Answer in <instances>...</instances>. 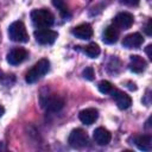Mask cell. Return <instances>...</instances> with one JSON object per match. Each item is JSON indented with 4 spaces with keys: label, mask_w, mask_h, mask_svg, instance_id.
<instances>
[{
    "label": "cell",
    "mask_w": 152,
    "mask_h": 152,
    "mask_svg": "<svg viewBox=\"0 0 152 152\" xmlns=\"http://www.w3.org/2000/svg\"><path fill=\"white\" fill-rule=\"evenodd\" d=\"M71 33L80 39H89L93 36V28H91V25L84 23V24H80L75 26L71 30Z\"/></svg>",
    "instance_id": "cell-11"
},
{
    "label": "cell",
    "mask_w": 152,
    "mask_h": 152,
    "mask_svg": "<svg viewBox=\"0 0 152 152\" xmlns=\"http://www.w3.org/2000/svg\"><path fill=\"white\" fill-rule=\"evenodd\" d=\"M110 94H112V97L114 99L116 106L120 109H127V108L131 107L132 99H131V96L128 94H126V93H124V91H121L119 89H114V88L110 91Z\"/></svg>",
    "instance_id": "cell-7"
},
{
    "label": "cell",
    "mask_w": 152,
    "mask_h": 152,
    "mask_svg": "<svg viewBox=\"0 0 152 152\" xmlns=\"http://www.w3.org/2000/svg\"><path fill=\"white\" fill-rule=\"evenodd\" d=\"M119 34H120L119 28L114 25H109L103 31V38L102 39L106 44H114V43H116V40L119 38Z\"/></svg>",
    "instance_id": "cell-13"
},
{
    "label": "cell",
    "mask_w": 152,
    "mask_h": 152,
    "mask_svg": "<svg viewBox=\"0 0 152 152\" xmlns=\"http://www.w3.org/2000/svg\"><path fill=\"white\" fill-rule=\"evenodd\" d=\"M151 49H152V45H151V44H150V45H147V48H146V53H147V56H148V58H150V59H152Z\"/></svg>",
    "instance_id": "cell-23"
},
{
    "label": "cell",
    "mask_w": 152,
    "mask_h": 152,
    "mask_svg": "<svg viewBox=\"0 0 152 152\" xmlns=\"http://www.w3.org/2000/svg\"><path fill=\"white\" fill-rule=\"evenodd\" d=\"M82 75H83V77H84L86 80H88V81H93L94 77H95V72H94V69H93L91 66H87V68L83 70Z\"/></svg>",
    "instance_id": "cell-20"
},
{
    "label": "cell",
    "mask_w": 152,
    "mask_h": 152,
    "mask_svg": "<svg viewBox=\"0 0 152 152\" xmlns=\"http://www.w3.org/2000/svg\"><path fill=\"white\" fill-rule=\"evenodd\" d=\"M140 0H120V2L127 5V6H137Z\"/></svg>",
    "instance_id": "cell-21"
},
{
    "label": "cell",
    "mask_w": 152,
    "mask_h": 152,
    "mask_svg": "<svg viewBox=\"0 0 152 152\" xmlns=\"http://www.w3.org/2000/svg\"><path fill=\"white\" fill-rule=\"evenodd\" d=\"M57 37H58V33L50 28H38L34 31L36 40L42 45H50L55 43Z\"/></svg>",
    "instance_id": "cell-5"
},
{
    "label": "cell",
    "mask_w": 152,
    "mask_h": 152,
    "mask_svg": "<svg viewBox=\"0 0 152 152\" xmlns=\"http://www.w3.org/2000/svg\"><path fill=\"white\" fill-rule=\"evenodd\" d=\"M69 145L74 148H82L88 144V135L87 133L81 129V128H76L72 129L70 135H69Z\"/></svg>",
    "instance_id": "cell-4"
},
{
    "label": "cell",
    "mask_w": 152,
    "mask_h": 152,
    "mask_svg": "<svg viewBox=\"0 0 152 152\" xmlns=\"http://www.w3.org/2000/svg\"><path fill=\"white\" fill-rule=\"evenodd\" d=\"M8 36L10 39L17 43H27L28 42V33L23 21L17 20L13 21L8 26Z\"/></svg>",
    "instance_id": "cell-3"
},
{
    "label": "cell",
    "mask_w": 152,
    "mask_h": 152,
    "mask_svg": "<svg viewBox=\"0 0 152 152\" xmlns=\"http://www.w3.org/2000/svg\"><path fill=\"white\" fill-rule=\"evenodd\" d=\"M144 43V38L140 33L134 32L131 34H127L122 40V46L127 49H137Z\"/></svg>",
    "instance_id": "cell-10"
},
{
    "label": "cell",
    "mask_w": 152,
    "mask_h": 152,
    "mask_svg": "<svg viewBox=\"0 0 152 152\" xmlns=\"http://www.w3.org/2000/svg\"><path fill=\"white\" fill-rule=\"evenodd\" d=\"M31 19L33 25L38 28H49L55 23L53 14L46 8H39V10L32 11Z\"/></svg>",
    "instance_id": "cell-1"
},
{
    "label": "cell",
    "mask_w": 152,
    "mask_h": 152,
    "mask_svg": "<svg viewBox=\"0 0 152 152\" xmlns=\"http://www.w3.org/2000/svg\"><path fill=\"white\" fill-rule=\"evenodd\" d=\"M27 57V51L23 48H14L7 55V62L11 65H18L24 62Z\"/></svg>",
    "instance_id": "cell-8"
},
{
    "label": "cell",
    "mask_w": 152,
    "mask_h": 152,
    "mask_svg": "<svg viewBox=\"0 0 152 152\" xmlns=\"http://www.w3.org/2000/svg\"><path fill=\"white\" fill-rule=\"evenodd\" d=\"M4 113H5V108L2 106H0V118L4 115Z\"/></svg>",
    "instance_id": "cell-24"
},
{
    "label": "cell",
    "mask_w": 152,
    "mask_h": 152,
    "mask_svg": "<svg viewBox=\"0 0 152 152\" xmlns=\"http://www.w3.org/2000/svg\"><path fill=\"white\" fill-rule=\"evenodd\" d=\"M49 70H50V62H49V59L42 58L26 72L25 81L27 83H34L39 78H42Z\"/></svg>",
    "instance_id": "cell-2"
},
{
    "label": "cell",
    "mask_w": 152,
    "mask_h": 152,
    "mask_svg": "<svg viewBox=\"0 0 152 152\" xmlns=\"http://www.w3.org/2000/svg\"><path fill=\"white\" fill-rule=\"evenodd\" d=\"M113 23H114V26H116L118 28L127 30L133 25L134 17H133V14H131L128 12H121L115 15V18L113 19Z\"/></svg>",
    "instance_id": "cell-6"
},
{
    "label": "cell",
    "mask_w": 152,
    "mask_h": 152,
    "mask_svg": "<svg viewBox=\"0 0 152 152\" xmlns=\"http://www.w3.org/2000/svg\"><path fill=\"white\" fill-rule=\"evenodd\" d=\"M1 77H2V71L0 70V80H1Z\"/></svg>",
    "instance_id": "cell-25"
},
{
    "label": "cell",
    "mask_w": 152,
    "mask_h": 152,
    "mask_svg": "<svg viewBox=\"0 0 152 152\" xmlns=\"http://www.w3.org/2000/svg\"><path fill=\"white\" fill-rule=\"evenodd\" d=\"M146 65H147L146 61L142 57H140L138 55H132L131 56V58H129V69L133 72H137V74L142 72L145 70Z\"/></svg>",
    "instance_id": "cell-14"
},
{
    "label": "cell",
    "mask_w": 152,
    "mask_h": 152,
    "mask_svg": "<svg viewBox=\"0 0 152 152\" xmlns=\"http://www.w3.org/2000/svg\"><path fill=\"white\" fill-rule=\"evenodd\" d=\"M97 88H99L100 93H102V94H110V91L113 90V84H112L109 81L103 80V81H101V82L99 83Z\"/></svg>",
    "instance_id": "cell-19"
},
{
    "label": "cell",
    "mask_w": 152,
    "mask_h": 152,
    "mask_svg": "<svg viewBox=\"0 0 152 152\" xmlns=\"http://www.w3.org/2000/svg\"><path fill=\"white\" fill-rule=\"evenodd\" d=\"M42 103L50 112H58L64 106V101L61 97H58V96H50L49 99L46 97V101L45 102H42Z\"/></svg>",
    "instance_id": "cell-15"
},
{
    "label": "cell",
    "mask_w": 152,
    "mask_h": 152,
    "mask_svg": "<svg viewBox=\"0 0 152 152\" xmlns=\"http://www.w3.org/2000/svg\"><path fill=\"white\" fill-rule=\"evenodd\" d=\"M78 118H80V120H81L82 124H84V125H91V124H94L97 120L99 112L95 108H86V109H83V110L80 112Z\"/></svg>",
    "instance_id": "cell-12"
},
{
    "label": "cell",
    "mask_w": 152,
    "mask_h": 152,
    "mask_svg": "<svg viewBox=\"0 0 152 152\" xmlns=\"http://www.w3.org/2000/svg\"><path fill=\"white\" fill-rule=\"evenodd\" d=\"M52 4L59 11V13H61V15L63 18H69L70 17V12H69V10H68L64 0H52Z\"/></svg>",
    "instance_id": "cell-18"
},
{
    "label": "cell",
    "mask_w": 152,
    "mask_h": 152,
    "mask_svg": "<svg viewBox=\"0 0 152 152\" xmlns=\"http://www.w3.org/2000/svg\"><path fill=\"white\" fill-rule=\"evenodd\" d=\"M134 144L141 151H150L152 148V138L150 134L139 135L134 139Z\"/></svg>",
    "instance_id": "cell-16"
},
{
    "label": "cell",
    "mask_w": 152,
    "mask_h": 152,
    "mask_svg": "<svg viewBox=\"0 0 152 152\" xmlns=\"http://www.w3.org/2000/svg\"><path fill=\"white\" fill-rule=\"evenodd\" d=\"M93 138H94V141L100 145V146H104V145H108L110 142V139H112V134L108 129L103 128V127H99L94 131L93 133Z\"/></svg>",
    "instance_id": "cell-9"
},
{
    "label": "cell",
    "mask_w": 152,
    "mask_h": 152,
    "mask_svg": "<svg viewBox=\"0 0 152 152\" xmlns=\"http://www.w3.org/2000/svg\"><path fill=\"white\" fill-rule=\"evenodd\" d=\"M100 52H101L100 46H99L96 43H90V44H88V45L86 46V49H84V53H86L88 57H90V58H96V57H99Z\"/></svg>",
    "instance_id": "cell-17"
},
{
    "label": "cell",
    "mask_w": 152,
    "mask_h": 152,
    "mask_svg": "<svg viewBox=\"0 0 152 152\" xmlns=\"http://www.w3.org/2000/svg\"><path fill=\"white\" fill-rule=\"evenodd\" d=\"M151 24H152V21L151 20H148L147 21V24H146V27H145V32H146V34L147 36H151Z\"/></svg>",
    "instance_id": "cell-22"
}]
</instances>
